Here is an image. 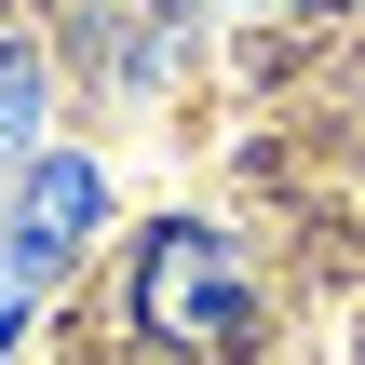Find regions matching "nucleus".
<instances>
[{
    "instance_id": "nucleus-1",
    "label": "nucleus",
    "mask_w": 365,
    "mask_h": 365,
    "mask_svg": "<svg viewBox=\"0 0 365 365\" xmlns=\"http://www.w3.org/2000/svg\"><path fill=\"white\" fill-rule=\"evenodd\" d=\"M135 325H149L163 352H244V325H257L244 257H230L203 217H163V230L135 244Z\"/></svg>"
},
{
    "instance_id": "nucleus-2",
    "label": "nucleus",
    "mask_w": 365,
    "mask_h": 365,
    "mask_svg": "<svg viewBox=\"0 0 365 365\" xmlns=\"http://www.w3.org/2000/svg\"><path fill=\"white\" fill-rule=\"evenodd\" d=\"M54 257H68V244H41V230H0V352H14V325H27V298L54 284Z\"/></svg>"
},
{
    "instance_id": "nucleus-3",
    "label": "nucleus",
    "mask_w": 365,
    "mask_h": 365,
    "mask_svg": "<svg viewBox=\"0 0 365 365\" xmlns=\"http://www.w3.org/2000/svg\"><path fill=\"white\" fill-rule=\"evenodd\" d=\"M27 122H41V68H27V54H0V163L27 149Z\"/></svg>"
}]
</instances>
